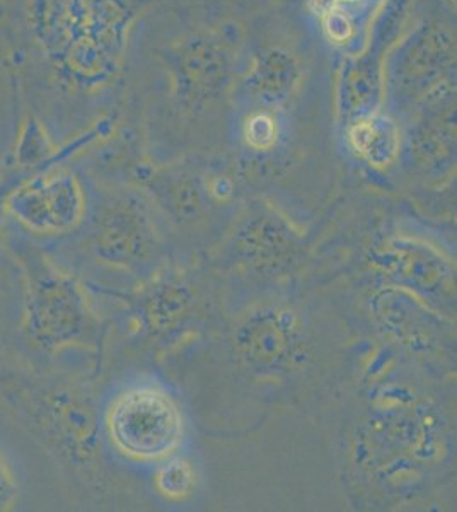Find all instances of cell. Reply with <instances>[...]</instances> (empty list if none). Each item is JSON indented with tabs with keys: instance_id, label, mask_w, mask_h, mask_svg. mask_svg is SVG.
Listing matches in <instances>:
<instances>
[{
	"instance_id": "6da1fadb",
	"label": "cell",
	"mask_w": 457,
	"mask_h": 512,
	"mask_svg": "<svg viewBox=\"0 0 457 512\" xmlns=\"http://www.w3.org/2000/svg\"><path fill=\"white\" fill-rule=\"evenodd\" d=\"M123 0H29L36 47L62 81L93 88L115 72L127 24Z\"/></svg>"
},
{
	"instance_id": "7a4b0ae2",
	"label": "cell",
	"mask_w": 457,
	"mask_h": 512,
	"mask_svg": "<svg viewBox=\"0 0 457 512\" xmlns=\"http://www.w3.org/2000/svg\"><path fill=\"white\" fill-rule=\"evenodd\" d=\"M7 246L23 279L21 332L26 342L45 354L93 344L96 316L76 277L24 236L9 234Z\"/></svg>"
},
{
	"instance_id": "3957f363",
	"label": "cell",
	"mask_w": 457,
	"mask_h": 512,
	"mask_svg": "<svg viewBox=\"0 0 457 512\" xmlns=\"http://www.w3.org/2000/svg\"><path fill=\"white\" fill-rule=\"evenodd\" d=\"M185 427L180 403L159 384L128 386L106 408L111 446L139 463H159L178 453Z\"/></svg>"
},
{
	"instance_id": "277c9868",
	"label": "cell",
	"mask_w": 457,
	"mask_h": 512,
	"mask_svg": "<svg viewBox=\"0 0 457 512\" xmlns=\"http://www.w3.org/2000/svg\"><path fill=\"white\" fill-rule=\"evenodd\" d=\"M456 65V36L439 21L418 24L394 43L384 60L386 93L400 101L422 103L451 82Z\"/></svg>"
},
{
	"instance_id": "5b68a950",
	"label": "cell",
	"mask_w": 457,
	"mask_h": 512,
	"mask_svg": "<svg viewBox=\"0 0 457 512\" xmlns=\"http://www.w3.org/2000/svg\"><path fill=\"white\" fill-rule=\"evenodd\" d=\"M7 217L36 236H64L87 216L81 180L64 163L29 176L6 200Z\"/></svg>"
},
{
	"instance_id": "8992f818",
	"label": "cell",
	"mask_w": 457,
	"mask_h": 512,
	"mask_svg": "<svg viewBox=\"0 0 457 512\" xmlns=\"http://www.w3.org/2000/svg\"><path fill=\"white\" fill-rule=\"evenodd\" d=\"M89 248L106 267L135 272L156 250V229L142 198L132 192L99 198L89 222Z\"/></svg>"
},
{
	"instance_id": "52a82bcc",
	"label": "cell",
	"mask_w": 457,
	"mask_h": 512,
	"mask_svg": "<svg viewBox=\"0 0 457 512\" xmlns=\"http://www.w3.org/2000/svg\"><path fill=\"white\" fill-rule=\"evenodd\" d=\"M381 14L376 28H372L371 41L359 53L350 55L340 70L336 118L342 130L355 120L382 110L386 101L384 60L396 43L389 40H400L406 18L405 0H391Z\"/></svg>"
},
{
	"instance_id": "ba28073f",
	"label": "cell",
	"mask_w": 457,
	"mask_h": 512,
	"mask_svg": "<svg viewBox=\"0 0 457 512\" xmlns=\"http://www.w3.org/2000/svg\"><path fill=\"white\" fill-rule=\"evenodd\" d=\"M374 267L393 286L417 294L423 301H452L456 267L439 248L410 234H393L372 251Z\"/></svg>"
},
{
	"instance_id": "9c48e42d",
	"label": "cell",
	"mask_w": 457,
	"mask_h": 512,
	"mask_svg": "<svg viewBox=\"0 0 457 512\" xmlns=\"http://www.w3.org/2000/svg\"><path fill=\"white\" fill-rule=\"evenodd\" d=\"M234 48L217 33L191 35L168 53L174 94L188 108L202 106L226 93L234 74Z\"/></svg>"
},
{
	"instance_id": "30bf717a",
	"label": "cell",
	"mask_w": 457,
	"mask_h": 512,
	"mask_svg": "<svg viewBox=\"0 0 457 512\" xmlns=\"http://www.w3.org/2000/svg\"><path fill=\"white\" fill-rule=\"evenodd\" d=\"M232 344L249 369L260 373L277 371L287 366L301 349V321L287 308L255 309L239 321Z\"/></svg>"
},
{
	"instance_id": "8fae6325",
	"label": "cell",
	"mask_w": 457,
	"mask_h": 512,
	"mask_svg": "<svg viewBox=\"0 0 457 512\" xmlns=\"http://www.w3.org/2000/svg\"><path fill=\"white\" fill-rule=\"evenodd\" d=\"M29 417L41 437L58 453L84 465L96 446V415L74 391L53 390L29 400Z\"/></svg>"
},
{
	"instance_id": "7c38bea8",
	"label": "cell",
	"mask_w": 457,
	"mask_h": 512,
	"mask_svg": "<svg viewBox=\"0 0 457 512\" xmlns=\"http://www.w3.org/2000/svg\"><path fill=\"white\" fill-rule=\"evenodd\" d=\"M372 309L384 330L411 349L429 350L444 332V318L427 301L401 287L377 292Z\"/></svg>"
},
{
	"instance_id": "4fadbf2b",
	"label": "cell",
	"mask_w": 457,
	"mask_h": 512,
	"mask_svg": "<svg viewBox=\"0 0 457 512\" xmlns=\"http://www.w3.org/2000/svg\"><path fill=\"white\" fill-rule=\"evenodd\" d=\"M301 62L284 47H267L253 55L243 86L256 106L280 110L301 86Z\"/></svg>"
},
{
	"instance_id": "5bb4252c",
	"label": "cell",
	"mask_w": 457,
	"mask_h": 512,
	"mask_svg": "<svg viewBox=\"0 0 457 512\" xmlns=\"http://www.w3.org/2000/svg\"><path fill=\"white\" fill-rule=\"evenodd\" d=\"M299 236L289 222L272 210L256 212L239 227L234 248L244 262L258 268H278L296 253Z\"/></svg>"
},
{
	"instance_id": "9a60e30c",
	"label": "cell",
	"mask_w": 457,
	"mask_h": 512,
	"mask_svg": "<svg viewBox=\"0 0 457 512\" xmlns=\"http://www.w3.org/2000/svg\"><path fill=\"white\" fill-rule=\"evenodd\" d=\"M347 147L355 158L374 169H388L400 159L403 137L400 125L379 110L343 128Z\"/></svg>"
},
{
	"instance_id": "2e32d148",
	"label": "cell",
	"mask_w": 457,
	"mask_h": 512,
	"mask_svg": "<svg viewBox=\"0 0 457 512\" xmlns=\"http://www.w3.org/2000/svg\"><path fill=\"white\" fill-rule=\"evenodd\" d=\"M382 2L384 0H311L326 38L335 47L355 50L359 41L365 47V30L374 24Z\"/></svg>"
},
{
	"instance_id": "e0dca14e",
	"label": "cell",
	"mask_w": 457,
	"mask_h": 512,
	"mask_svg": "<svg viewBox=\"0 0 457 512\" xmlns=\"http://www.w3.org/2000/svg\"><path fill=\"white\" fill-rule=\"evenodd\" d=\"M190 308V294L185 287L166 284L157 287L145 299V320L152 330L168 332L181 323Z\"/></svg>"
},
{
	"instance_id": "ac0fdd59",
	"label": "cell",
	"mask_w": 457,
	"mask_h": 512,
	"mask_svg": "<svg viewBox=\"0 0 457 512\" xmlns=\"http://www.w3.org/2000/svg\"><path fill=\"white\" fill-rule=\"evenodd\" d=\"M197 482L195 466L176 454L159 461L154 475L157 492L169 501H185L191 497L197 490Z\"/></svg>"
},
{
	"instance_id": "d6986e66",
	"label": "cell",
	"mask_w": 457,
	"mask_h": 512,
	"mask_svg": "<svg viewBox=\"0 0 457 512\" xmlns=\"http://www.w3.org/2000/svg\"><path fill=\"white\" fill-rule=\"evenodd\" d=\"M280 123L277 110L256 106L243 123V139L251 151L268 152L277 147Z\"/></svg>"
},
{
	"instance_id": "ffe728a7",
	"label": "cell",
	"mask_w": 457,
	"mask_h": 512,
	"mask_svg": "<svg viewBox=\"0 0 457 512\" xmlns=\"http://www.w3.org/2000/svg\"><path fill=\"white\" fill-rule=\"evenodd\" d=\"M33 175H36L35 171L12 168L11 171H6V175L0 180V239L4 238V231H6V200L9 193L18 187L19 183H23L26 178Z\"/></svg>"
},
{
	"instance_id": "44dd1931",
	"label": "cell",
	"mask_w": 457,
	"mask_h": 512,
	"mask_svg": "<svg viewBox=\"0 0 457 512\" xmlns=\"http://www.w3.org/2000/svg\"><path fill=\"white\" fill-rule=\"evenodd\" d=\"M18 497V483L14 478L11 465L7 463L6 456L0 451V512L7 511L14 506Z\"/></svg>"
},
{
	"instance_id": "7402d4cb",
	"label": "cell",
	"mask_w": 457,
	"mask_h": 512,
	"mask_svg": "<svg viewBox=\"0 0 457 512\" xmlns=\"http://www.w3.org/2000/svg\"><path fill=\"white\" fill-rule=\"evenodd\" d=\"M6 164L2 163V159H0V180L4 178V175H6Z\"/></svg>"
},
{
	"instance_id": "603a6c76",
	"label": "cell",
	"mask_w": 457,
	"mask_h": 512,
	"mask_svg": "<svg viewBox=\"0 0 457 512\" xmlns=\"http://www.w3.org/2000/svg\"><path fill=\"white\" fill-rule=\"evenodd\" d=\"M0 14H2V7H0Z\"/></svg>"
}]
</instances>
